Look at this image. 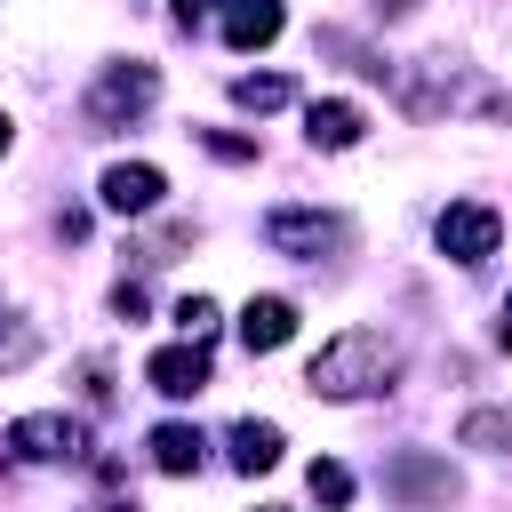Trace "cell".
<instances>
[{"label":"cell","mask_w":512,"mask_h":512,"mask_svg":"<svg viewBox=\"0 0 512 512\" xmlns=\"http://www.w3.org/2000/svg\"><path fill=\"white\" fill-rule=\"evenodd\" d=\"M392 376H400V344L384 328H336L312 352L304 392L312 400H368V392H392Z\"/></svg>","instance_id":"6da1fadb"},{"label":"cell","mask_w":512,"mask_h":512,"mask_svg":"<svg viewBox=\"0 0 512 512\" xmlns=\"http://www.w3.org/2000/svg\"><path fill=\"white\" fill-rule=\"evenodd\" d=\"M144 384L152 392H168V400H192V392H208V344H160L152 360H144Z\"/></svg>","instance_id":"ba28073f"},{"label":"cell","mask_w":512,"mask_h":512,"mask_svg":"<svg viewBox=\"0 0 512 512\" xmlns=\"http://www.w3.org/2000/svg\"><path fill=\"white\" fill-rule=\"evenodd\" d=\"M272 464H280V424L240 416L232 424V472H272Z\"/></svg>","instance_id":"7c38bea8"},{"label":"cell","mask_w":512,"mask_h":512,"mask_svg":"<svg viewBox=\"0 0 512 512\" xmlns=\"http://www.w3.org/2000/svg\"><path fill=\"white\" fill-rule=\"evenodd\" d=\"M32 360H40V336L0 304V368H32Z\"/></svg>","instance_id":"e0dca14e"},{"label":"cell","mask_w":512,"mask_h":512,"mask_svg":"<svg viewBox=\"0 0 512 512\" xmlns=\"http://www.w3.org/2000/svg\"><path fill=\"white\" fill-rule=\"evenodd\" d=\"M408 8H416V0H376V16H408Z\"/></svg>","instance_id":"44dd1931"},{"label":"cell","mask_w":512,"mask_h":512,"mask_svg":"<svg viewBox=\"0 0 512 512\" xmlns=\"http://www.w3.org/2000/svg\"><path fill=\"white\" fill-rule=\"evenodd\" d=\"M288 96H296L288 72H240V80H232V104H240V112H280Z\"/></svg>","instance_id":"5bb4252c"},{"label":"cell","mask_w":512,"mask_h":512,"mask_svg":"<svg viewBox=\"0 0 512 512\" xmlns=\"http://www.w3.org/2000/svg\"><path fill=\"white\" fill-rule=\"evenodd\" d=\"M304 488H312V504H352V472L336 464V456H312V472H304Z\"/></svg>","instance_id":"2e32d148"},{"label":"cell","mask_w":512,"mask_h":512,"mask_svg":"<svg viewBox=\"0 0 512 512\" xmlns=\"http://www.w3.org/2000/svg\"><path fill=\"white\" fill-rule=\"evenodd\" d=\"M160 72L152 64H104V80L88 88V128H128L136 112H152Z\"/></svg>","instance_id":"5b68a950"},{"label":"cell","mask_w":512,"mask_h":512,"mask_svg":"<svg viewBox=\"0 0 512 512\" xmlns=\"http://www.w3.org/2000/svg\"><path fill=\"white\" fill-rule=\"evenodd\" d=\"M496 336H504V352H512V296H504V320H496Z\"/></svg>","instance_id":"7402d4cb"},{"label":"cell","mask_w":512,"mask_h":512,"mask_svg":"<svg viewBox=\"0 0 512 512\" xmlns=\"http://www.w3.org/2000/svg\"><path fill=\"white\" fill-rule=\"evenodd\" d=\"M8 448L32 456V464H72V456L88 448V432H80L72 416H56V408H32V416L8 424Z\"/></svg>","instance_id":"8992f818"},{"label":"cell","mask_w":512,"mask_h":512,"mask_svg":"<svg viewBox=\"0 0 512 512\" xmlns=\"http://www.w3.org/2000/svg\"><path fill=\"white\" fill-rule=\"evenodd\" d=\"M360 128H368V112L344 104V96H320V104L304 112V144H312V152H352Z\"/></svg>","instance_id":"9c48e42d"},{"label":"cell","mask_w":512,"mask_h":512,"mask_svg":"<svg viewBox=\"0 0 512 512\" xmlns=\"http://www.w3.org/2000/svg\"><path fill=\"white\" fill-rule=\"evenodd\" d=\"M96 192H104V208H112V216H152V208H160V192H168V176H160L152 160H112Z\"/></svg>","instance_id":"52a82bcc"},{"label":"cell","mask_w":512,"mask_h":512,"mask_svg":"<svg viewBox=\"0 0 512 512\" xmlns=\"http://www.w3.org/2000/svg\"><path fill=\"white\" fill-rule=\"evenodd\" d=\"M280 24H288V8L280 0H224V48H272L280 40Z\"/></svg>","instance_id":"30bf717a"},{"label":"cell","mask_w":512,"mask_h":512,"mask_svg":"<svg viewBox=\"0 0 512 512\" xmlns=\"http://www.w3.org/2000/svg\"><path fill=\"white\" fill-rule=\"evenodd\" d=\"M488 112H496V120H512V96H488Z\"/></svg>","instance_id":"603a6c76"},{"label":"cell","mask_w":512,"mask_h":512,"mask_svg":"<svg viewBox=\"0 0 512 512\" xmlns=\"http://www.w3.org/2000/svg\"><path fill=\"white\" fill-rule=\"evenodd\" d=\"M112 312H120V320H144V288L120 280V288H112Z\"/></svg>","instance_id":"ffe728a7"},{"label":"cell","mask_w":512,"mask_h":512,"mask_svg":"<svg viewBox=\"0 0 512 512\" xmlns=\"http://www.w3.org/2000/svg\"><path fill=\"white\" fill-rule=\"evenodd\" d=\"M256 232H264V248H280V256H296V264H328V256L352 248V224H344L336 208H272Z\"/></svg>","instance_id":"7a4b0ae2"},{"label":"cell","mask_w":512,"mask_h":512,"mask_svg":"<svg viewBox=\"0 0 512 512\" xmlns=\"http://www.w3.org/2000/svg\"><path fill=\"white\" fill-rule=\"evenodd\" d=\"M200 144H208L216 160H232V168H248V160H256V136H232V128H200Z\"/></svg>","instance_id":"d6986e66"},{"label":"cell","mask_w":512,"mask_h":512,"mask_svg":"<svg viewBox=\"0 0 512 512\" xmlns=\"http://www.w3.org/2000/svg\"><path fill=\"white\" fill-rule=\"evenodd\" d=\"M176 328H184L192 344H208V336H216V296H184V304H176Z\"/></svg>","instance_id":"ac0fdd59"},{"label":"cell","mask_w":512,"mask_h":512,"mask_svg":"<svg viewBox=\"0 0 512 512\" xmlns=\"http://www.w3.org/2000/svg\"><path fill=\"white\" fill-rule=\"evenodd\" d=\"M456 440L464 448H488V456H512V408H472L456 424Z\"/></svg>","instance_id":"9a60e30c"},{"label":"cell","mask_w":512,"mask_h":512,"mask_svg":"<svg viewBox=\"0 0 512 512\" xmlns=\"http://www.w3.org/2000/svg\"><path fill=\"white\" fill-rule=\"evenodd\" d=\"M0 152H8V112H0Z\"/></svg>","instance_id":"cb8c5ba5"},{"label":"cell","mask_w":512,"mask_h":512,"mask_svg":"<svg viewBox=\"0 0 512 512\" xmlns=\"http://www.w3.org/2000/svg\"><path fill=\"white\" fill-rule=\"evenodd\" d=\"M432 240H440L448 264H488V256L504 248V216H496L488 200H448L440 224H432Z\"/></svg>","instance_id":"277c9868"},{"label":"cell","mask_w":512,"mask_h":512,"mask_svg":"<svg viewBox=\"0 0 512 512\" xmlns=\"http://www.w3.org/2000/svg\"><path fill=\"white\" fill-rule=\"evenodd\" d=\"M384 496H392L400 512H448V504L464 496V480L448 472V456L400 448V456H384Z\"/></svg>","instance_id":"3957f363"},{"label":"cell","mask_w":512,"mask_h":512,"mask_svg":"<svg viewBox=\"0 0 512 512\" xmlns=\"http://www.w3.org/2000/svg\"><path fill=\"white\" fill-rule=\"evenodd\" d=\"M200 456H208V440H200L192 424H160V432H152V464H160V472L184 480V472H200Z\"/></svg>","instance_id":"4fadbf2b"},{"label":"cell","mask_w":512,"mask_h":512,"mask_svg":"<svg viewBox=\"0 0 512 512\" xmlns=\"http://www.w3.org/2000/svg\"><path fill=\"white\" fill-rule=\"evenodd\" d=\"M288 336H296V304L288 296H248L240 304V344L248 352H280Z\"/></svg>","instance_id":"8fae6325"}]
</instances>
